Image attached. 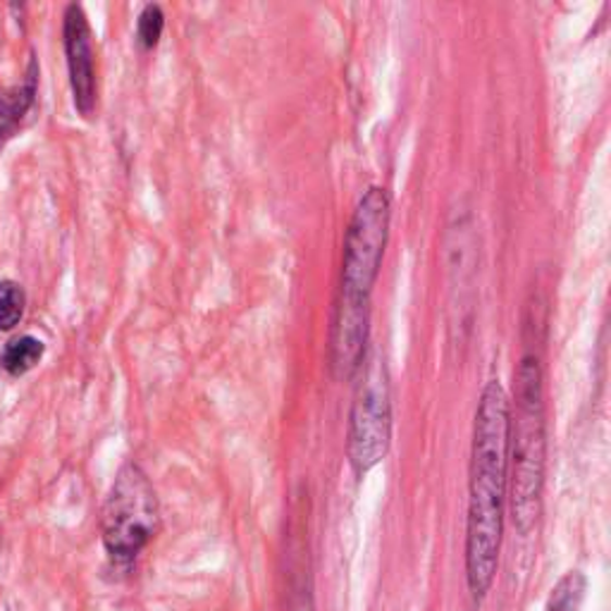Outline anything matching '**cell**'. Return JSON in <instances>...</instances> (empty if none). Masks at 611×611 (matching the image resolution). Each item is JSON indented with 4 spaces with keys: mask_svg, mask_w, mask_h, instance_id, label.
<instances>
[{
    "mask_svg": "<svg viewBox=\"0 0 611 611\" xmlns=\"http://www.w3.org/2000/svg\"><path fill=\"white\" fill-rule=\"evenodd\" d=\"M585 590H588V581L581 571H569L564 578H561L552 595L547 600V611H581Z\"/></svg>",
    "mask_w": 611,
    "mask_h": 611,
    "instance_id": "10",
    "label": "cell"
},
{
    "mask_svg": "<svg viewBox=\"0 0 611 611\" xmlns=\"http://www.w3.org/2000/svg\"><path fill=\"white\" fill-rule=\"evenodd\" d=\"M24 303H27V297L17 283L12 279L0 283V329H12L22 321Z\"/></svg>",
    "mask_w": 611,
    "mask_h": 611,
    "instance_id": "11",
    "label": "cell"
},
{
    "mask_svg": "<svg viewBox=\"0 0 611 611\" xmlns=\"http://www.w3.org/2000/svg\"><path fill=\"white\" fill-rule=\"evenodd\" d=\"M165 29V15H163V8L161 5H146L139 15L137 22V36H139V43L144 48H155L158 41H161Z\"/></svg>",
    "mask_w": 611,
    "mask_h": 611,
    "instance_id": "12",
    "label": "cell"
},
{
    "mask_svg": "<svg viewBox=\"0 0 611 611\" xmlns=\"http://www.w3.org/2000/svg\"><path fill=\"white\" fill-rule=\"evenodd\" d=\"M291 611H313L311 597L309 595H301L299 600H295V604H291Z\"/></svg>",
    "mask_w": 611,
    "mask_h": 611,
    "instance_id": "13",
    "label": "cell"
},
{
    "mask_svg": "<svg viewBox=\"0 0 611 611\" xmlns=\"http://www.w3.org/2000/svg\"><path fill=\"white\" fill-rule=\"evenodd\" d=\"M103 545L117 561H132L161 528L153 485L137 463H125L103 507Z\"/></svg>",
    "mask_w": 611,
    "mask_h": 611,
    "instance_id": "3",
    "label": "cell"
},
{
    "mask_svg": "<svg viewBox=\"0 0 611 611\" xmlns=\"http://www.w3.org/2000/svg\"><path fill=\"white\" fill-rule=\"evenodd\" d=\"M389 225H392V197L385 187H369L353 208L347 227L339 291L371 299L381 277Z\"/></svg>",
    "mask_w": 611,
    "mask_h": 611,
    "instance_id": "4",
    "label": "cell"
},
{
    "mask_svg": "<svg viewBox=\"0 0 611 611\" xmlns=\"http://www.w3.org/2000/svg\"><path fill=\"white\" fill-rule=\"evenodd\" d=\"M63 43L70 70V87L75 96V108L82 117H91L96 110V53L93 32L87 12L72 3L63 17Z\"/></svg>",
    "mask_w": 611,
    "mask_h": 611,
    "instance_id": "7",
    "label": "cell"
},
{
    "mask_svg": "<svg viewBox=\"0 0 611 611\" xmlns=\"http://www.w3.org/2000/svg\"><path fill=\"white\" fill-rule=\"evenodd\" d=\"M371 335V299L339 291L333 333H329V361L339 381H351L365 363Z\"/></svg>",
    "mask_w": 611,
    "mask_h": 611,
    "instance_id": "6",
    "label": "cell"
},
{
    "mask_svg": "<svg viewBox=\"0 0 611 611\" xmlns=\"http://www.w3.org/2000/svg\"><path fill=\"white\" fill-rule=\"evenodd\" d=\"M389 442H392V401H389L385 363L375 357L365 363L349 415L347 451L353 473L365 475L385 461Z\"/></svg>",
    "mask_w": 611,
    "mask_h": 611,
    "instance_id": "5",
    "label": "cell"
},
{
    "mask_svg": "<svg viewBox=\"0 0 611 611\" xmlns=\"http://www.w3.org/2000/svg\"><path fill=\"white\" fill-rule=\"evenodd\" d=\"M547 463V413L543 359L525 349L516 371V397L509 407V487L511 516L521 535H528L543 511Z\"/></svg>",
    "mask_w": 611,
    "mask_h": 611,
    "instance_id": "2",
    "label": "cell"
},
{
    "mask_svg": "<svg viewBox=\"0 0 611 611\" xmlns=\"http://www.w3.org/2000/svg\"><path fill=\"white\" fill-rule=\"evenodd\" d=\"M41 357H43V341L27 335V337H20V339L10 341V345L3 351V359H0V363H3V369L10 375L17 377V375L29 373L34 365L41 361Z\"/></svg>",
    "mask_w": 611,
    "mask_h": 611,
    "instance_id": "9",
    "label": "cell"
},
{
    "mask_svg": "<svg viewBox=\"0 0 611 611\" xmlns=\"http://www.w3.org/2000/svg\"><path fill=\"white\" fill-rule=\"evenodd\" d=\"M36 79H39V67H36V60H32L24 84L0 96V137H8L10 132H15L20 120L27 115L36 96Z\"/></svg>",
    "mask_w": 611,
    "mask_h": 611,
    "instance_id": "8",
    "label": "cell"
},
{
    "mask_svg": "<svg viewBox=\"0 0 611 611\" xmlns=\"http://www.w3.org/2000/svg\"><path fill=\"white\" fill-rule=\"evenodd\" d=\"M509 407L502 383L490 381L475 409L466 519V581L475 602L492 588L502 547L509 487Z\"/></svg>",
    "mask_w": 611,
    "mask_h": 611,
    "instance_id": "1",
    "label": "cell"
}]
</instances>
